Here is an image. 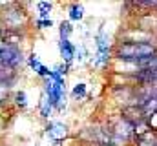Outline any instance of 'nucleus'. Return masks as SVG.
<instances>
[{
	"label": "nucleus",
	"instance_id": "nucleus-1",
	"mask_svg": "<svg viewBox=\"0 0 157 146\" xmlns=\"http://www.w3.org/2000/svg\"><path fill=\"white\" fill-rule=\"evenodd\" d=\"M155 53H157L155 40H115V46H113V64L128 66L133 71V68L139 62L154 57Z\"/></svg>",
	"mask_w": 157,
	"mask_h": 146
},
{
	"label": "nucleus",
	"instance_id": "nucleus-2",
	"mask_svg": "<svg viewBox=\"0 0 157 146\" xmlns=\"http://www.w3.org/2000/svg\"><path fill=\"white\" fill-rule=\"evenodd\" d=\"M113 46H115L113 36L104 26H101L93 35V51H90L88 64L97 71L110 70L113 64Z\"/></svg>",
	"mask_w": 157,
	"mask_h": 146
},
{
	"label": "nucleus",
	"instance_id": "nucleus-3",
	"mask_svg": "<svg viewBox=\"0 0 157 146\" xmlns=\"http://www.w3.org/2000/svg\"><path fill=\"white\" fill-rule=\"evenodd\" d=\"M26 7L28 4L20 2H0V22L6 31L28 33V29L33 26V20Z\"/></svg>",
	"mask_w": 157,
	"mask_h": 146
},
{
	"label": "nucleus",
	"instance_id": "nucleus-4",
	"mask_svg": "<svg viewBox=\"0 0 157 146\" xmlns=\"http://www.w3.org/2000/svg\"><path fill=\"white\" fill-rule=\"evenodd\" d=\"M42 82V93L49 99V102L53 104V108L57 113H62L68 104V84H66V77H62L60 73L51 70L49 77L40 80Z\"/></svg>",
	"mask_w": 157,
	"mask_h": 146
},
{
	"label": "nucleus",
	"instance_id": "nucleus-5",
	"mask_svg": "<svg viewBox=\"0 0 157 146\" xmlns=\"http://www.w3.org/2000/svg\"><path fill=\"white\" fill-rule=\"evenodd\" d=\"M26 51L24 48H17L11 44H4V48L0 49V66L20 71L26 66Z\"/></svg>",
	"mask_w": 157,
	"mask_h": 146
},
{
	"label": "nucleus",
	"instance_id": "nucleus-6",
	"mask_svg": "<svg viewBox=\"0 0 157 146\" xmlns=\"http://www.w3.org/2000/svg\"><path fill=\"white\" fill-rule=\"evenodd\" d=\"M44 135L51 146H60L70 139V126L62 121H48L44 124Z\"/></svg>",
	"mask_w": 157,
	"mask_h": 146
},
{
	"label": "nucleus",
	"instance_id": "nucleus-7",
	"mask_svg": "<svg viewBox=\"0 0 157 146\" xmlns=\"http://www.w3.org/2000/svg\"><path fill=\"white\" fill-rule=\"evenodd\" d=\"M57 48H59L60 62L66 64L68 68H73V64H75V49H77V44H73L71 40H59V42H57Z\"/></svg>",
	"mask_w": 157,
	"mask_h": 146
},
{
	"label": "nucleus",
	"instance_id": "nucleus-8",
	"mask_svg": "<svg viewBox=\"0 0 157 146\" xmlns=\"http://www.w3.org/2000/svg\"><path fill=\"white\" fill-rule=\"evenodd\" d=\"M26 66L35 73L40 80L48 79V77H49V73H51V70H49V68L40 60L39 57H37V53H35V51H29V53L26 55Z\"/></svg>",
	"mask_w": 157,
	"mask_h": 146
},
{
	"label": "nucleus",
	"instance_id": "nucleus-9",
	"mask_svg": "<svg viewBox=\"0 0 157 146\" xmlns=\"http://www.w3.org/2000/svg\"><path fill=\"white\" fill-rule=\"evenodd\" d=\"M9 106L13 111H24L29 106V97H28V91L24 88H15L13 95H11V101H9Z\"/></svg>",
	"mask_w": 157,
	"mask_h": 146
},
{
	"label": "nucleus",
	"instance_id": "nucleus-10",
	"mask_svg": "<svg viewBox=\"0 0 157 146\" xmlns=\"http://www.w3.org/2000/svg\"><path fill=\"white\" fill-rule=\"evenodd\" d=\"M18 80H20V71H15V70L0 66V86H7V88L15 90Z\"/></svg>",
	"mask_w": 157,
	"mask_h": 146
},
{
	"label": "nucleus",
	"instance_id": "nucleus-11",
	"mask_svg": "<svg viewBox=\"0 0 157 146\" xmlns=\"http://www.w3.org/2000/svg\"><path fill=\"white\" fill-rule=\"evenodd\" d=\"M66 13H68V20L73 24V22H82L84 20V17H86V9H84V6L82 4H78V2H71V4H68L66 6Z\"/></svg>",
	"mask_w": 157,
	"mask_h": 146
},
{
	"label": "nucleus",
	"instance_id": "nucleus-12",
	"mask_svg": "<svg viewBox=\"0 0 157 146\" xmlns=\"http://www.w3.org/2000/svg\"><path fill=\"white\" fill-rule=\"evenodd\" d=\"M53 113H55V108H53V104L49 102V99L40 91V99H39V115L42 121H51V117H53Z\"/></svg>",
	"mask_w": 157,
	"mask_h": 146
},
{
	"label": "nucleus",
	"instance_id": "nucleus-13",
	"mask_svg": "<svg viewBox=\"0 0 157 146\" xmlns=\"http://www.w3.org/2000/svg\"><path fill=\"white\" fill-rule=\"evenodd\" d=\"M88 95H90V91H88V82H84V80L73 84V88H71V91H70V97H71L73 102H82L84 99H88Z\"/></svg>",
	"mask_w": 157,
	"mask_h": 146
},
{
	"label": "nucleus",
	"instance_id": "nucleus-14",
	"mask_svg": "<svg viewBox=\"0 0 157 146\" xmlns=\"http://www.w3.org/2000/svg\"><path fill=\"white\" fill-rule=\"evenodd\" d=\"M73 31H75V28L68 18L59 22V40H71Z\"/></svg>",
	"mask_w": 157,
	"mask_h": 146
},
{
	"label": "nucleus",
	"instance_id": "nucleus-15",
	"mask_svg": "<svg viewBox=\"0 0 157 146\" xmlns=\"http://www.w3.org/2000/svg\"><path fill=\"white\" fill-rule=\"evenodd\" d=\"M55 4L53 2H37L35 4V9H37V18H51V11H53Z\"/></svg>",
	"mask_w": 157,
	"mask_h": 146
},
{
	"label": "nucleus",
	"instance_id": "nucleus-16",
	"mask_svg": "<svg viewBox=\"0 0 157 146\" xmlns=\"http://www.w3.org/2000/svg\"><path fill=\"white\" fill-rule=\"evenodd\" d=\"M90 59V49L86 46V42H78L77 49H75V64H84Z\"/></svg>",
	"mask_w": 157,
	"mask_h": 146
},
{
	"label": "nucleus",
	"instance_id": "nucleus-17",
	"mask_svg": "<svg viewBox=\"0 0 157 146\" xmlns=\"http://www.w3.org/2000/svg\"><path fill=\"white\" fill-rule=\"evenodd\" d=\"M55 26V22L51 18H35L33 20V29L35 31H46V29H51Z\"/></svg>",
	"mask_w": 157,
	"mask_h": 146
},
{
	"label": "nucleus",
	"instance_id": "nucleus-18",
	"mask_svg": "<svg viewBox=\"0 0 157 146\" xmlns=\"http://www.w3.org/2000/svg\"><path fill=\"white\" fill-rule=\"evenodd\" d=\"M7 128H9V117H6V115H0V139L6 135Z\"/></svg>",
	"mask_w": 157,
	"mask_h": 146
},
{
	"label": "nucleus",
	"instance_id": "nucleus-19",
	"mask_svg": "<svg viewBox=\"0 0 157 146\" xmlns=\"http://www.w3.org/2000/svg\"><path fill=\"white\" fill-rule=\"evenodd\" d=\"M7 113H15L11 106H6V104H0V115H6V117H11V115H7Z\"/></svg>",
	"mask_w": 157,
	"mask_h": 146
},
{
	"label": "nucleus",
	"instance_id": "nucleus-20",
	"mask_svg": "<svg viewBox=\"0 0 157 146\" xmlns=\"http://www.w3.org/2000/svg\"><path fill=\"white\" fill-rule=\"evenodd\" d=\"M152 31H154V38H155V42H157V22H155V26L152 28Z\"/></svg>",
	"mask_w": 157,
	"mask_h": 146
},
{
	"label": "nucleus",
	"instance_id": "nucleus-21",
	"mask_svg": "<svg viewBox=\"0 0 157 146\" xmlns=\"http://www.w3.org/2000/svg\"><path fill=\"white\" fill-rule=\"evenodd\" d=\"M4 35V26H2V22H0V36Z\"/></svg>",
	"mask_w": 157,
	"mask_h": 146
},
{
	"label": "nucleus",
	"instance_id": "nucleus-22",
	"mask_svg": "<svg viewBox=\"0 0 157 146\" xmlns=\"http://www.w3.org/2000/svg\"><path fill=\"white\" fill-rule=\"evenodd\" d=\"M4 44H6V42H4V40H2V36H0V49L4 48Z\"/></svg>",
	"mask_w": 157,
	"mask_h": 146
},
{
	"label": "nucleus",
	"instance_id": "nucleus-23",
	"mask_svg": "<svg viewBox=\"0 0 157 146\" xmlns=\"http://www.w3.org/2000/svg\"><path fill=\"white\" fill-rule=\"evenodd\" d=\"M77 146H80V144H77Z\"/></svg>",
	"mask_w": 157,
	"mask_h": 146
},
{
	"label": "nucleus",
	"instance_id": "nucleus-24",
	"mask_svg": "<svg viewBox=\"0 0 157 146\" xmlns=\"http://www.w3.org/2000/svg\"><path fill=\"white\" fill-rule=\"evenodd\" d=\"M80 146H82V144H80Z\"/></svg>",
	"mask_w": 157,
	"mask_h": 146
}]
</instances>
